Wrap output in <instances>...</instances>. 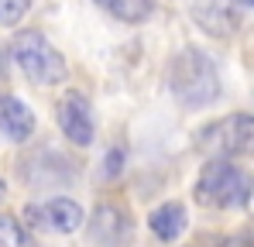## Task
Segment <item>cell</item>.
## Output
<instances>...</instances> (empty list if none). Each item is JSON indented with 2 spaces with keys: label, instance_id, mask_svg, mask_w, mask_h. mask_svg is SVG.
Segmentation results:
<instances>
[{
  "label": "cell",
  "instance_id": "cell-6",
  "mask_svg": "<svg viewBox=\"0 0 254 247\" xmlns=\"http://www.w3.org/2000/svg\"><path fill=\"white\" fill-rule=\"evenodd\" d=\"M0 130H3V137H10L14 144L28 141L31 130H35V114H31V107H28L21 96H14V93H0Z\"/></svg>",
  "mask_w": 254,
  "mask_h": 247
},
{
  "label": "cell",
  "instance_id": "cell-3",
  "mask_svg": "<svg viewBox=\"0 0 254 247\" xmlns=\"http://www.w3.org/2000/svg\"><path fill=\"white\" fill-rule=\"evenodd\" d=\"M10 55L21 69V76L38 86H59L65 79V55L45 38L42 31H21L10 41Z\"/></svg>",
  "mask_w": 254,
  "mask_h": 247
},
{
  "label": "cell",
  "instance_id": "cell-15",
  "mask_svg": "<svg viewBox=\"0 0 254 247\" xmlns=\"http://www.w3.org/2000/svg\"><path fill=\"white\" fill-rule=\"evenodd\" d=\"M220 3H244V7H254V0H220Z\"/></svg>",
  "mask_w": 254,
  "mask_h": 247
},
{
  "label": "cell",
  "instance_id": "cell-4",
  "mask_svg": "<svg viewBox=\"0 0 254 247\" xmlns=\"http://www.w3.org/2000/svg\"><path fill=\"white\" fill-rule=\"evenodd\" d=\"M199 148L213 158H244L254 155V117L251 114H230L223 121H213L199 130Z\"/></svg>",
  "mask_w": 254,
  "mask_h": 247
},
{
  "label": "cell",
  "instance_id": "cell-2",
  "mask_svg": "<svg viewBox=\"0 0 254 247\" xmlns=\"http://www.w3.org/2000/svg\"><path fill=\"white\" fill-rule=\"evenodd\" d=\"M254 196V179L230 158H210L196 179V203L210 209H241Z\"/></svg>",
  "mask_w": 254,
  "mask_h": 247
},
{
  "label": "cell",
  "instance_id": "cell-10",
  "mask_svg": "<svg viewBox=\"0 0 254 247\" xmlns=\"http://www.w3.org/2000/svg\"><path fill=\"white\" fill-rule=\"evenodd\" d=\"M96 7H103L107 14H114L124 24H141L151 17L155 0H96Z\"/></svg>",
  "mask_w": 254,
  "mask_h": 247
},
{
  "label": "cell",
  "instance_id": "cell-13",
  "mask_svg": "<svg viewBox=\"0 0 254 247\" xmlns=\"http://www.w3.org/2000/svg\"><path fill=\"white\" fill-rule=\"evenodd\" d=\"M121 162H124V151H121V148H117V151H107V179L121 172Z\"/></svg>",
  "mask_w": 254,
  "mask_h": 247
},
{
  "label": "cell",
  "instance_id": "cell-11",
  "mask_svg": "<svg viewBox=\"0 0 254 247\" xmlns=\"http://www.w3.org/2000/svg\"><path fill=\"white\" fill-rule=\"evenodd\" d=\"M0 247H35L31 234L24 230V223L10 213H0Z\"/></svg>",
  "mask_w": 254,
  "mask_h": 247
},
{
  "label": "cell",
  "instance_id": "cell-12",
  "mask_svg": "<svg viewBox=\"0 0 254 247\" xmlns=\"http://www.w3.org/2000/svg\"><path fill=\"white\" fill-rule=\"evenodd\" d=\"M28 10H31V0H0V24L14 28Z\"/></svg>",
  "mask_w": 254,
  "mask_h": 247
},
{
  "label": "cell",
  "instance_id": "cell-7",
  "mask_svg": "<svg viewBox=\"0 0 254 247\" xmlns=\"http://www.w3.org/2000/svg\"><path fill=\"white\" fill-rule=\"evenodd\" d=\"M28 213H35V216H42L45 227L48 230H55V234H72V230H79L83 227V206L72 203V199H65V196H55V199H48L42 209H35V206H28Z\"/></svg>",
  "mask_w": 254,
  "mask_h": 247
},
{
  "label": "cell",
  "instance_id": "cell-8",
  "mask_svg": "<svg viewBox=\"0 0 254 247\" xmlns=\"http://www.w3.org/2000/svg\"><path fill=\"white\" fill-rule=\"evenodd\" d=\"M89 237H93L96 244H103V247H117V244L127 237L124 209H117V206L103 203L96 213H93V220H89Z\"/></svg>",
  "mask_w": 254,
  "mask_h": 247
},
{
  "label": "cell",
  "instance_id": "cell-1",
  "mask_svg": "<svg viewBox=\"0 0 254 247\" xmlns=\"http://www.w3.org/2000/svg\"><path fill=\"white\" fill-rule=\"evenodd\" d=\"M169 89L189 110L210 107L220 96V72L203 48H182L169 65Z\"/></svg>",
  "mask_w": 254,
  "mask_h": 247
},
{
  "label": "cell",
  "instance_id": "cell-5",
  "mask_svg": "<svg viewBox=\"0 0 254 247\" xmlns=\"http://www.w3.org/2000/svg\"><path fill=\"white\" fill-rule=\"evenodd\" d=\"M55 124H59V130L72 144H79V148L93 144V134H96L93 110H89V100H86L79 89H65L59 96V103H55Z\"/></svg>",
  "mask_w": 254,
  "mask_h": 247
},
{
  "label": "cell",
  "instance_id": "cell-14",
  "mask_svg": "<svg viewBox=\"0 0 254 247\" xmlns=\"http://www.w3.org/2000/svg\"><path fill=\"white\" fill-rule=\"evenodd\" d=\"M3 199H7V182L0 179V206H3Z\"/></svg>",
  "mask_w": 254,
  "mask_h": 247
},
{
  "label": "cell",
  "instance_id": "cell-9",
  "mask_svg": "<svg viewBox=\"0 0 254 247\" xmlns=\"http://www.w3.org/2000/svg\"><path fill=\"white\" fill-rule=\"evenodd\" d=\"M186 223H189V216H186V206L182 203H162L151 209V216H148V227H151V234L158 237V241H179L182 237V230H186Z\"/></svg>",
  "mask_w": 254,
  "mask_h": 247
}]
</instances>
